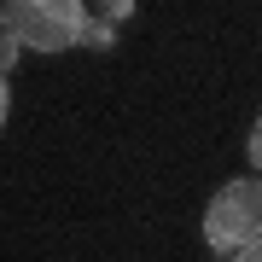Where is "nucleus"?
<instances>
[{
  "label": "nucleus",
  "mask_w": 262,
  "mask_h": 262,
  "mask_svg": "<svg viewBox=\"0 0 262 262\" xmlns=\"http://www.w3.org/2000/svg\"><path fill=\"white\" fill-rule=\"evenodd\" d=\"M134 12V0H99V18H111V24H122Z\"/></svg>",
  "instance_id": "39448f33"
},
{
  "label": "nucleus",
  "mask_w": 262,
  "mask_h": 262,
  "mask_svg": "<svg viewBox=\"0 0 262 262\" xmlns=\"http://www.w3.org/2000/svg\"><path fill=\"white\" fill-rule=\"evenodd\" d=\"M0 29H12L24 53H70L82 47L88 0H0Z\"/></svg>",
  "instance_id": "f257e3e1"
},
{
  "label": "nucleus",
  "mask_w": 262,
  "mask_h": 262,
  "mask_svg": "<svg viewBox=\"0 0 262 262\" xmlns=\"http://www.w3.org/2000/svg\"><path fill=\"white\" fill-rule=\"evenodd\" d=\"M245 151H251V163H256V175H262V117L251 122V140H245Z\"/></svg>",
  "instance_id": "423d86ee"
},
{
  "label": "nucleus",
  "mask_w": 262,
  "mask_h": 262,
  "mask_svg": "<svg viewBox=\"0 0 262 262\" xmlns=\"http://www.w3.org/2000/svg\"><path fill=\"white\" fill-rule=\"evenodd\" d=\"M227 262H262V233H256L251 245H239V251H233V256H227Z\"/></svg>",
  "instance_id": "0eeeda50"
},
{
  "label": "nucleus",
  "mask_w": 262,
  "mask_h": 262,
  "mask_svg": "<svg viewBox=\"0 0 262 262\" xmlns=\"http://www.w3.org/2000/svg\"><path fill=\"white\" fill-rule=\"evenodd\" d=\"M117 41V24L111 18H94V12H88V29H82V47H94V53H105Z\"/></svg>",
  "instance_id": "7ed1b4c3"
},
{
  "label": "nucleus",
  "mask_w": 262,
  "mask_h": 262,
  "mask_svg": "<svg viewBox=\"0 0 262 262\" xmlns=\"http://www.w3.org/2000/svg\"><path fill=\"white\" fill-rule=\"evenodd\" d=\"M18 53H24V47H18V35H12V29H0V76L18 64Z\"/></svg>",
  "instance_id": "20e7f679"
},
{
  "label": "nucleus",
  "mask_w": 262,
  "mask_h": 262,
  "mask_svg": "<svg viewBox=\"0 0 262 262\" xmlns=\"http://www.w3.org/2000/svg\"><path fill=\"white\" fill-rule=\"evenodd\" d=\"M262 233V175H239L210 198L204 210V245L215 256H233L239 245H251Z\"/></svg>",
  "instance_id": "f03ea898"
},
{
  "label": "nucleus",
  "mask_w": 262,
  "mask_h": 262,
  "mask_svg": "<svg viewBox=\"0 0 262 262\" xmlns=\"http://www.w3.org/2000/svg\"><path fill=\"white\" fill-rule=\"evenodd\" d=\"M6 117H12V94H6V76H0V128H6Z\"/></svg>",
  "instance_id": "6e6552de"
}]
</instances>
